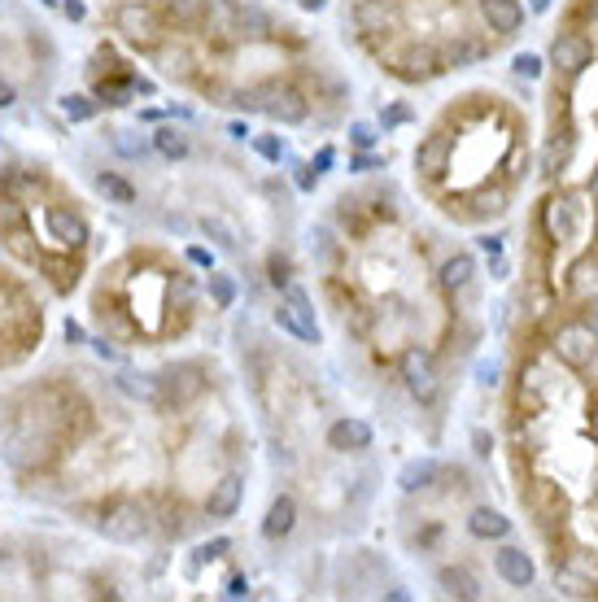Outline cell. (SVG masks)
Returning a JSON list of instances; mask_svg holds the SVG:
<instances>
[{
    "label": "cell",
    "mask_w": 598,
    "mask_h": 602,
    "mask_svg": "<svg viewBox=\"0 0 598 602\" xmlns=\"http://www.w3.org/2000/svg\"><path fill=\"white\" fill-rule=\"evenodd\" d=\"M236 105H241V110H262L267 118H275V123H284V127L306 123V114H310L306 96L284 88V83H258V88L236 92Z\"/></svg>",
    "instance_id": "6da1fadb"
},
{
    "label": "cell",
    "mask_w": 598,
    "mask_h": 602,
    "mask_svg": "<svg viewBox=\"0 0 598 602\" xmlns=\"http://www.w3.org/2000/svg\"><path fill=\"white\" fill-rule=\"evenodd\" d=\"M97 528L114 546H136V541L149 533V515H145V507H136V502H114V507L101 511Z\"/></svg>",
    "instance_id": "7a4b0ae2"
},
{
    "label": "cell",
    "mask_w": 598,
    "mask_h": 602,
    "mask_svg": "<svg viewBox=\"0 0 598 602\" xmlns=\"http://www.w3.org/2000/svg\"><path fill=\"white\" fill-rule=\"evenodd\" d=\"M275 323H280L289 336H297V341H319V323H315V310H310V297L306 288H284V301L280 310H275Z\"/></svg>",
    "instance_id": "3957f363"
},
{
    "label": "cell",
    "mask_w": 598,
    "mask_h": 602,
    "mask_svg": "<svg viewBox=\"0 0 598 602\" xmlns=\"http://www.w3.org/2000/svg\"><path fill=\"white\" fill-rule=\"evenodd\" d=\"M555 354L564 358L568 367H590L594 363V354H598V345H594V332L590 328H581V323H568V328H559L555 336Z\"/></svg>",
    "instance_id": "277c9868"
},
{
    "label": "cell",
    "mask_w": 598,
    "mask_h": 602,
    "mask_svg": "<svg viewBox=\"0 0 598 602\" xmlns=\"http://www.w3.org/2000/svg\"><path fill=\"white\" fill-rule=\"evenodd\" d=\"M398 371H402V384L420 397V402H428V397L437 393V371H433V358H428L424 349H406Z\"/></svg>",
    "instance_id": "5b68a950"
},
{
    "label": "cell",
    "mask_w": 598,
    "mask_h": 602,
    "mask_svg": "<svg viewBox=\"0 0 598 602\" xmlns=\"http://www.w3.org/2000/svg\"><path fill=\"white\" fill-rule=\"evenodd\" d=\"M114 31L123 35L127 44L149 48V44H153V14H149V5H140V0H127V5H118Z\"/></svg>",
    "instance_id": "8992f818"
},
{
    "label": "cell",
    "mask_w": 598,
    "mask_h": 602,
    "mask_svg": "<svg viewBox=\"0 0 598 602\" xmlns=\"http://www.w3.org/2000/svg\"><path fill=\"white\" fill-rule=\"evenodd\" d=\"M546 232H550V240H559V245L577 236L581 232V206H577V201H568V197L550 201V206H546Z\"/></svg>",
    "instance_id": "52a82bcc"
},
{
    "label": "cell",
    "mask_w": 598,
    "mask_h": 602,
    "mask_svg": "<svg viewBox=\"0 0 598 602\" xmlns=\"http://www.w3.org/2000/svg\"><path fill=\"white\" fill-rule=\"evenodd\" d=\"M481 18L494 35H516L524 27V5L520 0H481Z\"/></svg>",
    "instance_id": "ba28073f"
},
{
    "label": "cell",
    "mask_w": 598,
    "mask_h": 602,
    "mask_svg": "<svg viewBox=\"0 0 598 602\" xmlns=\"http://www.w3.org/2000/svg\"><path fill=\"white\" fill-rule=\"evenodd\" d=\"M494 568H498V576L507 585H516V589H529L533 585V576H537V568H533V559L524 555L520 546H502L498 555H494Z\"/></svg>",
    "instance_id": "9c48e42d"
},
{
    "label": "cell",
    "mask_w": 598,
    "mask_h": 602,
    "mask_svg": "<svg viewBox=\"0 0 598 602\" xmlns=\"http://www.w3.org/2000/svg\"><path fill=\"white\" fill-rule=\"evenodd\" d=\"M241 498H245V485H241V476H223L219 485H210L206 511L214 515V520H232V515L241 511Z\"/></svg>",
    "instance_id": "30bf717a"
},
{
    "label": "cell",
    "mask_w": 598,
    "mask_h": 602,
    "mask_svg": "<svg viewBox=\"0 0 598 602\" xmlns=\"http://www.w3.org/2000/svg\"><path fill=\"white\" fill-rule=\"evenodd\" d=\"M372 424H367V419H337V424L328 428V445L332 450H367V445H372Z\"/></svg>",
    "instance_id": "8fae6325"
},
{
    "label": "cell",
    "mask_w": 598,
    "mask_h": 602,
    "mask_svg": "<svg viewBox=\"0 0 598 602\" xmlns=\"http://www.w3.org/2000/svg\"><path fill=\"white\" fill-rule=\"evenodd\" d=\"M550 62L559 70H568V75H581L585 66H590V48L577 35H555V44H550Z\"/></svg>",
    "instance_id": "7c38bea8"
},
{
    "label": "cell",
    "mask_w": 598,
    "mask_h": 602,
    "mask_svg": "<svg viewBox=\"0 0 598 602\" xmlns=\"http://www.w3.org/2000/svg\"><path fill=\"white\" fill-rule=\"evenodd\" d=\"M468 533L481 537V541H502V537L511 533V520L502 511H494V507H476L468 515Z\"/></svg>",
    "instance_id": "4fadbf2b"
},
{
    "label": "cell",
    "mask_w": 598,
    "mask_h": 602,
    "mask_svg": "<svg viewBox=\"0 0 598 602\" xmlns=\"http://www.w3.org/2000/svg\"><path fill=\"white\" fill-rule=\"evenodd\" d=\"M293 524H297V502L289 498V493H280V498L271 502V511H267V520H262V537H289L293 533Z\"/></svg>",
    "instance_id": "5bb4252c"
},
{
    "label": "cell",
    "mask_w": 598,
    "mask_h": 602,
    "mask_svg": "<svg viewBox=\"0 0 598 602\" xmlns=\"http://www.w3.org/2000/svg\"><path fill=\"white\" fill-rule=\"evenodd\" d=\"M437 476H441V463L437 459H411L398 472V485H402V493H420V489H428V485H437Z\"/></svg>",
    "instance_id": "9a60e30c"
},
{
    "label": "cell",
    "mask_w": 598,
    "mask_h": 602,
    "mask_svg": "<svg viewBox=\"0 0 598 602\" xmlns=\"http://www.w3.org/2000/svg\"><path fill=\"white\" fill-rule=\"evenodd\" d=\"M446 158H450V144L441 140V136H428L420 149H415V171L441 175V171H446Z\"/></svg>",
    "instance_id": "2e32d148"
},
{
    "label": "cell",
    "mask_w": 598,
    "mask_h": 602,
    "mask_svg": "<svg viewBox=\"0 0 598 602\" xmlns=\"http://www.w3.org/2000/svg\"><path fill=\"white\" fill-rule=\"evenodd\" d=\"M153 149H158L166 162H184V158H188V131L162 123L158 131H153Z\"/></svg>",
    "instance_id": "e0dca14e"
},
{
    "label": "cell",
    "mask_w": 598,
    "mask_h": 602,
    "mask_svg": "<svg viewBox=\"0 0 598 602\" xmlns=\"http://www.w3.org/2000/svg\"><path fill=\"white\" fill-rule=\"evenodd\" d=\"M206 22H210V31H236L241 27V0H206Z\"/></svg>",
    "instance_id": "ac0fdd59"
},
{
    "label": "cell",
    "mask_w": 598,
    "mask_h": 602,
    "mask_svg": "<svg viewBox=\"0 0 598 602\" xmlns=\"http://www.w3.org/2000/svg\"><path fill=\"white\" fill-rule=\"evenodd\" d=\"M441 589L450 598H481V585H476V576L468 568H441Z\"/></svg>",
    "instance_id": "d6986e66"
},
{
    "label": "cell",
    "mask_w": 598,
    "mask_h": 602,
    "mask_svg": "<svg viewBox=\"0 0 598 602\" xmlns=\"http://www.w3.org/2000/svg\"><path fill=\"white\" fill-rule=\"evenodd\" d=\"M472 275H476V258L472 254H454V258H446V267H441V284H446V288H468Z\"/></svg>",
    "instance_id": "ffe728a7"
},
{
    "label": "cell",
    "mask_w": 598,
    "mask_h": 602,
    "mask_svg": "<svg viewBox=\"0 0 598 602\" xmlns=\"http://www.w3.org/2000/svg\"><path fill=\"white\" fill-rule=\"evenodd\" d=\"M568 293H572V297H590V293H598V262H594V258H581L577 267H572V275H568Z\"/></svg>",
    "instance_id": "44dd1931"
},
{
    "label": "cell",
    "mask_w": 598,
    "mask_h": 602,
    "mask_svg": "<svg viewBox=\"0 0 598 602\" xmlns=\"http://www.w3.org/2000/svg\"><path fill=\"white\" fill-rule=\"evenodd\" d=\"M206 293H210V301L219 310H232V301H236V280L232 275H223V271H214L210 267V275H206Z\"/></svg>",
    "instance_id": "7402d4cb"
},
{
    "label": "cell",
    "mask_w": 598,
    "mask_h": 602,
    "mask_svg": "<svg viewBox=\"0 0 598 602\" xmlns=\"http://www.w3.org/2000/svg\"><path fill=\"white\" fill-rule=\"evenodd\" d=\"M97 188H101V197L114 201V206H131V201H136V188H131L123 175H114V171L97 175Z\"/></svg>",
    "instance_id": "603a6c76"
},
{
    "label": "cell",
    "mask_w": 598,
    "mask_h": 602,
    "mask_svg": "<svg viewBox=\"0 0 598 602\" xmlns=\"http://www.w3.org/2000/svg\"><path fill=\"white\" fill-rule=\"evenodd\" d=\"M62 114H66V123H92V118H97V101L83 92H70V96H62Z\"/></svg>",
    "instance_id": "cb8c5ba5"
},
{
    "label": "cell",
    "mask_w": 598,
    "mask_h": 602,
    "mask_svg": "<svg viewBox=\"0 0 598 602\" xmlns=\"http://www.w3.org/2000/svg\"><path fill=\"white\" fill-rule=\"evenodd\" d=\"M166 14H171L175 22H184V27H193V22L206 18V0H162Z\"/></svg>",
    "instance_id": "d4e9b609"
},
{
    "label": "cell",
    "mask_w": 598,
    "mask_h": 602,
    "mask_svg": "<svg viewBox=\"0 0 598 602\" xmlns=\"http://www.w3.org/2000/svg\"><path fill=\"white\" fill-rule=\"evenodd\" d=\"M201 232L214 236L223 249H232V245H236V227L227 223V219H219V214H206V219H201Z\"/></svg>",
    "instance_id": "484cf974"
},
{
    "label": "cell",
    "mask_w": 598,
    "mask_h": 602,
    "mask_svg": "<svg viewBox=\"0 0 598 602\" xmlns=\"http://www.w3.org/2000/svg\"><path fill=\"white\" fill-rule=\"evenodd\" d=\"M310 254H315V258H332V254H337V240H332L328 227H315V232H310Z\"/></svg>",
    "instance_id": "4316f807"
},
{
    "label": "cell",
    "mask_w": 598,
    "mask_h": 602,
    "mask_svg": "<svg viewBox=\"0 0 598 602\" xmlns=\"http://www.w3.org/2000/svg\"><path fill=\"white\" fill-rule=\"evenodd\" d=\"M114 149L123 153V158H145V144L131 140V131H114Z\"/></svg>",
    "instance_id": "83f0119b"
},
{
    "label": "cell",
    "mask_w": 598,
    "mask_h": 602,
    "mask_svg": "<svg viewBox=\"0 0 598 602\" xmlns=\"http://www.w3.org/2000/svg\"><path fill=\"white\" fill-rule=\"evenodd\" d=\"M350 144H354V149H372V144H376V127L372 123H350Z\"/></svg>",
    "instance_id": "f1b7e54d"
},
{
    "label": "cell",
    "mask_w": 598,
    "mask_h": 602,
    "mask_svg": "<svg viewBox=\"0 0 598 602\" xmlns=\"http://www.w3.org/2000/svg\"><path fill=\"white\" fill-rule=\"evenodd\" d=\"M516 75L537 79V75H542V57H537V53H520L516 57Z\"/></svg>",
    "instance_id": "f546056e"
},
{
    "label": "cell",
    "mask_w": 598,
    "mask_h": 602,
    "mask_svg": "<svg viewBox=\"0 0 598 602\" xmlns=\"http://www.w3.org/2000/svg\"><path fill=\"white\" fill-rule=\"evenodd\" d=\"M254 149H258L267 162H280V158H284V144L275 140V136H258V140H254Z\"/></svg>",
    "instance_id": "4dcf8cb0"
},
{
    "label": "cell",
    "mask_w": 598,
    "mask_h": 602,
    "mask_svg": "<svg viewBox=\"0 0 598 602\" xmlns=\"http://www.w3.org/2000/svg\"><path fill=\"white\" fill-rule=\"evenodd\" d=\"M564 158H568V149H559V144H550V149H546V171L555 175L559 166H564Z\"/></svg>",
    "instance_id": "1f68e13d"
},
{
    "label": "cell",
    "mask_w": 598,
    "mask_h": 602,
    "mask_svg": "<svg viewBox=\"0 0 598 602\" xmlns=\"http://www.w3.org/2000/svg\"><path fill=\"white\" fill-rule=\"evenodd\" d=\"M223 550H232V541H227V537H214L210 546H201V559H219Z\"/></svg>",
    "instance_id": "d6a6232c"
},
{
    "label": "cell",
    "mask_w": 598,
    "mask_h": 602,
    "mask_svg": "<svg viewBox=\"0 0 598 602\" xmlns=\"http://www.w3.org/2000/svg\"><path fill=\"white\" fill-rule=\"evenodd\" d=\"M14 101H18V88H14V83H9L5 75H0V110H9Z\"/></svg>",
    "instance_id": "836d02e7"
},
{
    "label": "cell",
    "mask_w": 598,
    "mask_h": 602,
    "mask_svg": "<svg viewBox=\"0 0 598 602\" xmlns=\"http://www.w3.org/2000/svg\"><path fill=\"white\" fill-rule=\"evenodd\" d=\"M476 380H481L485 389H494V384H498V367L494 363H481V367H476Z\"/></svg>",
    "instance_id": "e575fe53"
},
{
    "label": "cell",
    "mask_w": 598,
    "mask_h": 602,
    "mask_svg": "<svg viewBox=\"0 0 598 602\" xmlns=\"http://www.w3.org/2000/svg\"><path fill=\"white\" fill-rule=\"evenodd\" d=\"M227 598H249V581H245V576H232V581H227Z\"/></svg>",
    "instance_id": "d590c367"
},
{
    "label": "cell",
    "mask_w": 598,
    "mask_h": 602,
    "mask_svg": "<svg viewBox=\"0 0 598 602\" xmlns=\"http://www.w3.org/2000/svg\"><path fill=\"white\" fill-rule=\"evenodd\" d=\"M62 9H66V18H70V22H83V18H88L83 0H62Z\"/></svg>",
    "instance_id": "8d00e7d4"
},
{
    "label": "cell",
    "mask_w": 598,
    "mask_h": 602,
    "mask_svg": "<svg viewBox=\"0 0 598 602\" xmlns=\"http://www.w3.org/2000/svg\"><path fill=\"white\" fill-rule=\"evenodd\" d=\"M350 166H354V171H376V166H380V158H372V153L363 149V153H358V158H354Z\"/></svg>",
    "instance_id": "74e56055"
},
{
    "label": "cell",
    "mask_w": 598,
    "mask_h": 602,
    "mask_svg": "<svg viewBox=\"0 0 598 602\" xmlns=\"http://www.w3.org/2000/svg\"><path fill=\"white\" fill-rule=\"evenodd\" d=\"M188 258H193L197 267H214V258H210V254H206V249H201V245H193V249H188Z\"/></svg>",
    "instance_id": "f35d334b"
},
{
    "label": "cell",
    "mask_w": 598,
    "mask_h": 602,
    "mask_svg": "<svg viewBox=\"0 0 598 602\" xmlns=\"http://www.w3.org/2000/svg\"><path fill=\"white\" fill-rule=\"evenodd\" d=\"M315 184H319V175H310V166H302V171H297V188H306V192H310Z\"/></svg>",
    "instance_id": "ab89813d"
},
{
    "label": "cell",
    "mask_w": 598,
    "mask_h": 602,
    "mask_svg": "<svg viewBox=\"0 0 598 602\" xmlns=\"http://www.w3.org/2000/svg\"><path fill=\"white\" fill-rule=\"evenodd\" d=\"M398 123H406V110H402V105H398V110H389V114H385V127H398Z\"/></svg>",
    "instance_id": "60d3db41"
},
{
    "label": "cell",
    "mask_w": 598,
    "mask_h": 602,
    "mask_svg": "<svg viewBox=\"0 0 598 602\" xmlns=\"http://www.w3.org/2000/svg\"><path fill=\"white\" fill-rule=\"evenodd\" d=\"M472 441H476V454H489V450H494V441H489V437H485V432H476V437H472Z\"/></svg>",
    "instance_id": "b9f144b4"
},
{
    "label": "cell",
    "mask_w": 598,
    "mask_h": 602,
    "mask_svg": "<svg viewBox=\"0 0 598 602\" xmlns=\"http://www.w3.org/2000/svg\"><path fill=\"white\" fill-rule=\"evenodd\" d=\"M66 341H75V345L83 341V328H79V323H66Z\"/></svg>",
    "instance_id": "7bdbcfd3"
},
{
    "label": "cell",
    "mask_w": 598,
    "mask_h": 602,
    "mask_svg": "<svg viewBox=\"0 0 598 602\" xmlns=\"http://www.w3.org/2000/svg\"><path fill=\"white\" fill-rule=\"evenodd\" d=\"M481 245H485V254H498V249H502V240H498V236H485Z\"/></svg>",
    "instance_id": "ee69618b"
},
{
    "label": "cell",
    "mask_w": 598,
    "mask_h": 602,
    "mask_svg": "<svg viewBox=\"0 0 598 602\" xmlns=\"http://www.w3.org/2000/svg\"><path fill=\"white\" fill-rule=\"evenodd\" d=\"M529 9H533V14H546V9H550V0H529Z\"/></svg>",
    "instance_id": "f6af8a7d"
},
{
    "label": "cell",
    "mask_w": 598,
    "mask_h": 602,
    "mask_svg": "<svg viewBox=\"0 0 598 602\" xmlns=\"http://www.w3.org/2000/svg\"><path fill=\"white\" fill-rule=\"evenodd\" d=\"M302 9H324V0H297Z\"/></svg>",
    "instance_id": "bcb514c9"
},
{
    "label": "cell",
    "mask_w": 598,
    "mask_h": 602,
    "mask_svg": "<svg viewBox=\"0 0 598 602\" xmlns=\"http://www.w3.org/2000/svg\"><path fill=\"white\" fill-rule=\"evenodd\" d=\"M590 197L598 201V171H594V179H590Z\"/></svg>",
    "instance_id": "7dc6e473"
},
{
    "label": "cell",
    "mask_w": 598,
    "mask_h": 602,
    "mask_svg": "<svg viewBox=\"0 0 598 602\" xmlns=\"http://www.w3.org/2000/svg\"><path fill=\"white\" fill-rule=\"evenodd\" d=\"M594 437H598V415H594Z\"/></svg>",
    "instance_id": "c3c4849f"
},
{
    "label": "cell",
    "mask_w": 598,
    "mask_h": 602,
    "mask_svg": "<svg viewBox=\"0 0 598 602\" xmlns=\"http://www.w3.org/2000/svg\"><path fill=\"white\" fill-rule=\"evenodd\" d=\"M40 5H57V0H40Z\"/></svg>",
    "instance_id": "681fc988"
},
{
    "label": "cell",
    "mask_w": 598,
    "mask_h": 602,
    "mask_svg": "<svg viewBox=\"0 0 598 602\" xmlns=\"http://www.w3.org/2000/svg\"><path fill=\"white\" fill-rule=\"evenodd\" d=\"M594 18H598V9H594Z\"/></svg>",
    "instance_id": "f907efd6"
}]
</instances>
